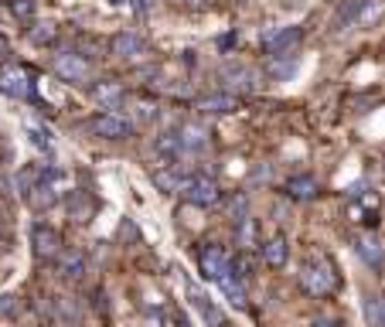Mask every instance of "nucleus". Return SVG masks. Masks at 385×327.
<instances>
[{
    "mask_svg": "<svg viewBox=\"0 0 385 327\" xmlns=\"http://www.w3.org/2000/svg\"><path fill=\"white\" fill-rule=\"evenodd\" d=\"M338 266L334 259L327 256V252H310L304 266H300V286H304V294L310 296H331L338 290Z\"/></svg>",
    "mask_w": 385,
    "mask_h": 327,
    "instance_id": "nucleus-1",
    "label": "nucleus"
},
{
    "mask_svg": "<svg viewBox=\"0 0 385 327\" xmlns=\"http://www.w3.org/2000/svg\"><path fill=\"white\" fill-rule=\"evenodd\" d=\"M178 194H181L188 204H195V208H215V204L225 198L222 185H218L215 177H208V174L181 177V181H178Z\"/></svg>",
    "mask_w": 385,
    "mask_h": 327,
    "instance_id": "nucleus-2",
    "label": "nucleus"
},
{
    "mask_svg": "<svg viewBox=\"0 0 385 327\" xmlns=\"http://www.w3.org/2000/svg\"><path fill=\"white\" fill-rule=\"evenodd\" d=\"M65 187H68V177H65L58 167H48V171L38 177V185L28 191V204H31L34 212H48V208L65 194Z\"/></svg>",
    "mask_w": 385,
    "mask_h": 327,
    "instance_id": "nucleus-3",
    "label": "nucleus"
},
{
    "mask_svg": "<svg viewBox=\"0 0 385 327\" xmlns=\"http://www.w3.org/2000/svg\"><path fill=\"white\" fill-rule=\"evenodd\" d=\"M379 14H382V0H344L338 7L334 24H338L341 31H348V28H365L371 21H379Z\"/></svg>",
    "mask_w": 385,
    "mask_h": 327,
    "instance_id": "nucleus-4",
    "label": "nucleus"
},
{
    "mask_svg": "<svg viewBox=\"0 0 385 327\" xmlns=\"http://www.w3.org/2000/svg\"><path fill=\"white\" fill-rule=\"evenodd\" d=\"M379 208H382V198H379L375 187H371V191H365L361 185L351 187V194H348V218H351V222L365 225V229H375Z\"/></svg>",
    "mask_w": 385,
    "mask_h": 327,
    "instance_id": "nucleus-5",
    "label": "nucleus"
},
{
    "mask_svg": "<svg viewBox=\"0 0 385 327\" xmlns=\"http://www.w3.org/2000/svg\"><path fill=\"white\" fill-rule=\"evenodd\" d=\"M0 93L11 99H31L34 95V76L24 65L4 62L0 65Z\"/></svg>",
    "mask_w": 385,
    "mask_h": 327,
    "instance_id": "nucleus-6",
    "label": "nucleus"
},
{
    "mask_svg": "<svg viewBox=\"0 0 385 327\" xmlns=\"http://www.w3.org/2000/svg\"><path fill=\"white\" fill-rule=\"evenodd\" d=\"M218 78H222V89L232 95H242V93H256L260 89V72L256 68H249V65H239V62H229L222 72H218Z\"/></svg>",
    "mask_w": 385,
    "mask_h": 327,
    "instance_id": "nucleus-7",
    "label": "nucleus"
},
{
    "mask_svg": "<svg viewBox=\"0 0 385 327\" xmlns=\"http://www.w3.org/2000/svg\"><path fill=\"white\" fill-rule=\"evenodd\" d=\"M89 133L99 140H126V137H133V123L120 113H99L89 120Z\"/></svg>",
    "mask_w": 385,
    "mask_h": 327,
    "instance_id": "nucleus-8",
    "label": "nucleus"
},
{
    "mask_svg": "<svg viewBox=\"0 0 385 327\" xmlns=\"http://www.w3.org/2000/svg\"><path fill=\"white\" fill-rule=\"evenodd\" d=\"M51 68L58 72V78L72 82V85H82V82L93 78V65H89V58H82V55H76V51L55 55V58H51Z\"/></svg>",
    "mask_w": 385,
    "mask_h": 327,
    "instance_id": "nucleus-9",
    "label": "nucleus"
},
{
    "mask_svg": "<svg viewBox=\"0 0 385 327\" xmlns=\"http://www.w3.org/2000/svg\"><path fill=\"white\" fill-rule=\"evenodd\" d=\"M31 252H34V259H45V263L58 259V252H62V235H58V229H51L45 222H34L31 225Z\"/></svg>",
    "mask_w": 385,
    "mask_h": 327,
    "instance_id": "nucleus-10",
    "label": "nucleus"
},
{
    "mask_svg": "<svg viewBox=\"0 0 385 327\" xmlns=\"http://www.w3.org/2000/svg\"><path fill=\"white\" fill-rule=\"evenodd\" d=\"M229 252L222 249V246H215V242H205L198 249V266H201V276L205 280H222L225 273H229Z\"/></svg>",
    "mask_w": 385,
    "mask_h": 327,
    "instance_id": "nucleus-11",
    "label": "nucleus"
},
{
    "mask_svg": "<svg viewBox=\"0 0 385 327\" xmlns=\"http://www.w3.org/2000/svg\"><path fill=\"white\" fill-rule=\"evenodd\" d=\"M300 38H304V28L290 24V28H273V31H266L260 45L266 55H279V51H293V48L300 45Z\"/></svg>",
    "mask_w": 385,
    "mask_h": 327,
    "instance_id": "nucleus-12",
    "label": "nucleus"
},
{
    "mask_svg": "<svg viewBox=\"0 0 385 327\" xmlns=\"http://www.w3.org/2000/svg\"><path fill=\"white\" fill-rule=\"evenodd\" d=\"M185 154L181 150V137H178V130H164V133H157L154 137V160L157 167H170L178 157Z\"/></svg>",
    "mask_w": 385,
    "mask_h": 327,
    "instance_id": "nucleus-13",
    "label": "nucleus"
},
{
    "mask_svg": "<svg viewBox=\"0 0 385 327\" xmlns=\"http://www.w3.org/2000/svg\"><path fill=\"white\" fill-rule=\"evenodd\" d=\"M354 252H358L361 263L371 266V269H379V266L385 263V246L379 242V235L371 232V229H365V232L354 239Z\"/></svg>",
    "mask_w": 385,
    "mask_h": 327,
    "instance_id": "nucleus-14",
    "label": "nucleus"
},
{
    "mask_svg": "<svg viewBox=\"0 0 385 327\" xmlns=\"http://www.w3.org/2000/svg\"><path fill=\"white\" fill-rule=\"evenodd\" d=\"M283 191H287V198H293V202H314L321 194V181L314 174H293V177H287Z\"/></svg>",
    "mask_w": 385,
    "mask_h": 327,
    "instance_id": "nucleus-15",
    "label": "nucleus"
},
{
    "mask_svg": "<svg viewBox=\"0 0 385 327\" xmlns=\"http://www.w3.org/2000/svg\"><path fill=\"white\" fill-rule=\"evenodd\" d=\"M99 212V202H96L89 191H72V198H68V222H76V225H89Z\"/></svg>",
    "mask_w": 385,
    "mask_h": 327,
    "instance_id": "nucleus-16",
    "label": "nucleus"
},
{
    "mask_svg": "<svg viewBox=\"0 0 385 327\" xmlns=\"http://www.w3.org/2000/svg\"><path fill=\"white\" fill-rule=\"evenodd\" d=\"M287 256H290V246H287V235L277 232V235H270L266 242H260V259L270 269H283L287 266Z\"/></svg>",
    "mask_w": 385,
    "mask_h": 327,
    "instance_id": "nucleus-17",
    "label": "nucleus"
},
{
    "mask_svg": "<svg viewBox=\"0 0 385 327\" xmlns=\"http://www.w3.org/2000/svg\"><path fill=\"white\" fill-rule=\"evenodd\" d=\"M297 68H300V55H297V51H279V55H270V58H266V76L277 78V82L293 78Z\"/></svg>",
    "mask_w": 385,
    "mask_h": 327,
    "instance_id": "nucleus-18",
    "label": "nucleus"
},
{
    "mask_svg": "<svg viewBox=\"0 0 385 327\" xmlns=\"http://www.w3.org/2000/svg\"><path fill=\"white\" fill-rule=\"evenodd\" d=\"M109 51L116 55V58H140L143 51H147V41L133 31H120L113 34V41H109Z\"/></svg>",
    "mask_w": 385,
    "mask_h": 327,
    "instance_id": "nucleus-19",
    "label": "nucleus"
},
{
    "mask_svg": "<svg viewBox=\"0 0 385 327\" xmlns=\"http://www.w3.org/2000/svg\"><path fill=\"white\" fill-rule=\"evenodd\" d=\"M58 276L68 283H76L86 276V252L82 249H65L58 252Z\"/></svg>",
    "mask_w": 385,
    "mask_h": 327,
    "instance_id": "nucleus-20",
    "label": "nucleus"
},
{
    "mask_svg": "<svg viewBox=\"0 0 385 327\" xmlns=\"http://www.w3.org/2000/svg\"><path fill=\"white\" fill-rule=\"evenodd\" d=\"M123 82H116V78H103V82H96L93 85V99L99 106H116L120 99H123Z\"/></svg>",
    "mask_w": 385,
    "mask_h": 327,
    "instance_id": "nucleus-21",
    "label": "nucleus"
},
{
    "mask_svg": "<svg viewBox=\"0 0 385 327\" xmlns=\"http://www.w3.org/2000/svg\"><path fill=\"white\" fill-rule=\"evenodd\" d=\"M178 137H181V150H205L212 133H208L201 123H185L181 130H178Z\"/></svg>",
    "mask_w": 385,
    "mask_h": 327,
    "instance_id": "nucleus-22",
    "label": "nucleus"
},
{
    "mask_svg": "<svg viewBox=\"0 0 385 327\" xmlns=\"http://www.w3.org/2000/svg\"><path fill=\"white\" fill-rule=\"evenodd\" d=\"M201 113H215V116H222V113H235L239 109V95L232 93H215V95H205L198 103Z\"/></svg>",
    "mask_w": 385,
    "mask_h": 327,
    "instance_id": "nucleus-23",
    "label": "nucleus"
},
{
    "mask_svg": "<svg viewBox=\"0 0 385 327\" xmlns=\"http://www.w3.org/2000/svg\"><path fill=\"white\" fill-rule=\"evenodd\" d=\"M235 242H239L246 252H252L256 246H260V242H256V218L246 215V218H239V222H235Z\"/></svg>",
    "mask_w": 385,
    "mask_h": 327,
    "instance_id": "nucleus-24",
    "label": "nucleus"
},
{
    "mask_svg": "<svg viewBox=\"0 0 385 327\" xmlns=\"http://www.w3.org/2000/svg\"><path fill=\"white\" fill-rule=\"evenodd\" d=\"M218 286H222V290H225V296H229L232 303H235V307H239V311H246V290H242V283L235 280V276H232V273H225V276H222V280H218Z\"/></svg>",
    "mask_w": 385,
    "mask_h": 327,
    "instance_id": "nucleus-25",
    "label": "nucleus"
},
{
    "mask_svg": "<svg viewBox=\"0 0 385 327\" xmlns=\"http://www.w3.org/2000/svg\"><path fill=\"white\" fill-rule=\"evenodd\" d=\"M252 269H256V259H252L246 249H242V252H239V256H235V259L229 263V273H232V276H235L239 283L252 280Z\"/></svg>",
    "mask_w": 385,
    "mask_h": 327,
    "instance_id": "nucleus-26",
    "label": "nucleus"
},
{
    "mask_svg": "<svg viewBox=\"0 0 385 327\" xmlns=\"http://www.w3.org/2000/svg\"><path fill=\"white\" fill-rule=\"evenodd\" d=\"M365 324L369 327H385L382 296H365Z\"/></svg>",
    "mask_w": 385,
    "mask_h": 327,
    "instance_id": "nucleus-27",
    "label": "nucleus"
},
{
    "mask_svg": "<svg viewBox=\"0 0 385 327\" xmlns=\"http://www.w3.org/2000/svg\"><path fill=\"white\" fill-rule=\"evenodd\" d=\"M170 167H174V164H170ZM170 167H157V171H154V185L160 187V191H178L181 174H174Z\"/></svg>",
    "mask_w": 385,
    "mask_h": 327,
    "instance_id": "nucleus-28",
    "label": "nucleus"
},
{
    "mask_svg": "<svg viewBox=\"0 0 385 327\" xmlns=\"http://www.w3.org/2000/svg\"><path fill=\"white\" fill-rule=\"evenodd\" d=\"M51 38H55V28H51V24H38V28L31 31V41H34V45H48Z\"/></svg>",
    "mask_w": 385,
    "mask_h": 327,
    "instance_id": "nucleus-29",
    "label": "nucleus"
},
{
    "mask_svg": "<svg viewBox=\"0 0 385 327\" xmlns=\"http://www.w3.org/2000/svg\"><path fill=\"white\" fill-rule=\"evenodd\" d=\"M229 212H232V218H235V222H239V218H246V198H242V194H239V198H232Z\"/></svg>",
    "mask_w": 385,
    "mask_h": 327,
    "instance_id": "nucleus-30",
    "label": "nucleus"
},
{
    "mask_svg": "<svg viewBox=\"0 0 385 327\" xmlns=\"http://www.w3.org/2000/svg\"><path fill=\"white\" fill-rule=\"evenodd\" d=\"M11 11H14L17 17H31L34 4H31V0H14V4H11Z\"/></svg>",
    "mask_w": 385,
    "mask_h": 327,
    "instance_id": "nucleus-31",
    "label": "nucleus"
},
{
    "mask_svg": "<svg viewBox=\"0 0 385 327\" xmlns=\"http://www.w3.org/2000/svg\"><path fill=\"white\" fill-rule=\"evenodd\" d=\"M28 137H31V143L34 147H51V140H48V133H41V130H34V126H28Z\"/></svg>",
    "mask_w": 385,
    "mask_h": 327,
    "instance_id": "nucleus-32",
    "label": "nucleus"
},
{
    "mask_svg": "<svg viewBox=\"0 0 385 327\" xmlns=\"http://www.w3.org/2000/svg\"><path fill=\"white\" fill-rule=\"evenodd\" d=\"M7 55H11V45H7V38H4V34H0V62H4V58H7Z\"/></svg>",
    "mask_w": 385,
    "mask_h": 327,
    "instance_id": "nucleus-33",
    "label": "nucleus"
},
{
    "mask_svg": "<svg viewBox=\"0 0 385 327\" xmlns=\"http://www.w3.org/2000/svg\"><path fill=\"white\" fill-rule=\"evenodd\" d=\"M266 177H270V167H256L252 171V181H266Z\"/></svg>",
    "mask_w": 385,
    "mask_h": 327,
    "instance_id": "nucleus-34",
    "label": "nucleus"
},
{
    "mask_svg": "<svg viewBox=\"0 0 385 327\" xmlns=\"http://www.w3.org/2000/svg\"><path fill=\"white\" fill-rule=\"evenodd\" d=\"M310 327H341V324H338V321H327V317H321V321H314Z\"/></svg>",
    "mask_w": 385,
    "mask_h": 327,
    "instance_id": "nucleus-35",
    "label": "nucleus"
},
{
    "mask_svg": "<svg viewBox=\"0 0 385 327\" xmlns=\"http://www.w3.org/2000/svg\"><path fill=\"white\" fill-rule=\"evenodd\" d=\"M106 4H113V7H123V4H130V0H106Z\"/></svg>",
    "mask_w": 385,
    "mask_h": 327,
    "instance_id": "nucleus-36",
    "label": "nucleus"
},
{
    "mask_svg": "<svg viewBox=\"0 0 385 327\" xmlns=\"http://www.w3.org/2000/svg\"><path fill=\"white\" fill-rule=\"evenodd\" d=\"M382 307H385V296H382Z\"/></svg>",
    "mask_w": 385,
    "mask_h": 327,
    "instance_id": "nucleus-37",
    "label": "nucleus"
}]
</instances>
